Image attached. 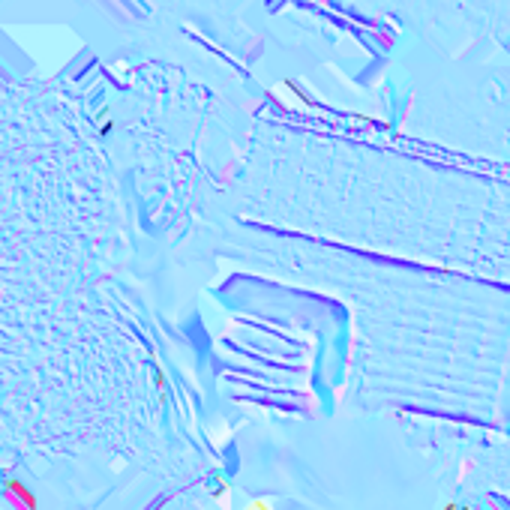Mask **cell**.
Segmentation results:
<instances>
[{"label":"cell","mask_w":510,"mask_h":510,"mask_svg":"<svg viewBox=\"0 0 510 510\" xmlns=\"http://www.w3.org/2000/svg\"><path fill=\"white\" fill-rule=\"evenodd\" d=\"M0 492H3L6 498H12L18 507H24V510H39L42 507V501H39V495L33 492V486H30L15 468H9V471L0 474Z\"/></svg>","instance_id":"obj_1"},{"label":"cell","mask_w":510,"mask_h":510,"mask_svg":"<svg viewBox=\"0 0 510 510\" xmlns=\"http://www.w3.org/2000/svg\"><path fill=\"white\" fill-rule=\"evenodd\" d=\"M153 390H156V402L165 405L168 402V372L162 369L159 360H153Z\"/></svg>","instance_id":"obj_2"},{"label":"cell","mask_w":510,"mask_h":510,"mask_svg":"<svg viewBox=\"0 0 510 510\" xmlns=\"http://www.w3.org/2000/svg\"><path fill=\"white\" fill-rule=\"evenodd\" d=\"M231 492V480L225 477V471H213V480H210V486H207V495L216 501V498H222V495H228Z\"/></svg>","instance_id":"obj_3"},{"label":"cell","mask_w":510,"mask_h":510,"mask_svg":"<svg viewBox=\"0 0 510 510\" xmlns=\"http://www.w3.org/2000/svg\"><path fill=\"white\" fill-rule=\"evenodd\" d=\"M96 126H99V135H102V138L114 132L117 120H114V108H111V105H102V108H99V114H96Z\"/></svg>","instance_id":"obj_4"},{"label":"cell","mask_w":510,"mask_h":510,"mask_svg":"<svg viewBox=\"0 0 510 510\" xmlns=\"http://www.w3.org/2000/svg\"><path fill=\"white\" fill-rule=\"evenodd\" d=\"M282 84H285V90H288L291 96H297L303 105H312V96L303 90V84H300V81H294V78H282Z\"/></svg>","instance_id":"obj_5"},{"label":"cell","mask_w":510,"mask_h":510,"mask_svg":"<svg viewBox=\"0 0 510 510\" xmlns=\"http://www.w3.org/2000/svg\"><path fill=\"white\" fill-rule=\"evenodd\" d=\"M246 507H249V510H270V501H264V498H252Z\"/></svg>","instance_id":"obj_6"}]
</instances>
